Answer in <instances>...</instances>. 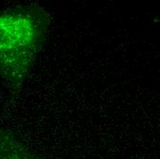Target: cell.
I'll return each mask as SVG.
<instances>
[{
    "mask_svg": "<svg viewBox=\"0 0 160 159\" xmlns=\"http://www.w3.org/2000/svg\"><path fill=\"white\" fill-rule=\"evenodd\" d=\"M50 25L49 13L32 5L0 11V77L18 88L31 75Z\"/></svg>",
    "mask_w": 160,
    "mask_h": 159,
    "instance_id": "1",
    "label": "cell"
},
{
    "mask_svg": "<svg viewBox=\"0 0 160 159\" xmlns=\"http://www.w3.org/2000/svg\"><path fill=\"white\" fill-rule=\"evenodd\" d=\"M0 159H36L16 136L0 129Z\"/></svg>",
    "mask_w": 160,
    "mask_h": 159,
    "instance_id": "2",
    "label": "cell"
}]
</instances>
